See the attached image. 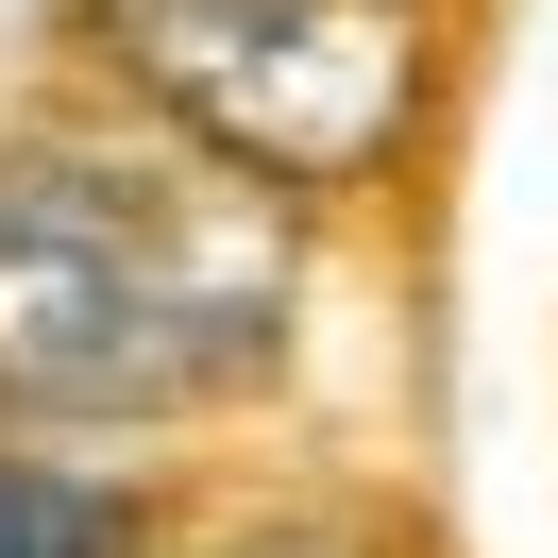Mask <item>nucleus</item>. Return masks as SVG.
I'll return each mask as SVG.
<instances>
[{
    "mask_svg": "<svg viewBox=\"0 0 558 558\" xmlns=\"http://www.w3.org/2000/svg\"><path fill=\"white\" fill-rule=\"evenodd\" d=\"M69 35L102 102L288 204H373L440 119V0H69Z\"/></svg>",
    "mask_w": 558,
    "mask_h": 558,
    "instance_id": "obj_2",
    "label": "nucleus"
},
{
    "mask_svg": "<svg viewBox=\"0 0 558 558\" xmlns=\"http://www.w3.org/2000/svg\"><path fill=\"white\" fill-rule=\"evenodd\" d=\"M0 558H170V490L85 423H0Z\"/></svg>",
    "mask_w": 558,
    "mask_h": 558,
    "instance_id": "obj_3",
    "label": "nucleus"
},
{
    "mask_svg": "<svg viewBox=\"0 0 558 558\" xmlns=\"http://www.w3.org/2000/svg\"><path fill=\"white\" fill-rule=\"evenodd\" d=\"M305 355V204L170 119H17L0 136V423L170 440Z\"/></svg>",
    "mask_w": 558,
    "mask_h": 558,
    "instance_id": "obj_1",
    "label": "nucleus"
}]
</instances>
